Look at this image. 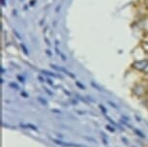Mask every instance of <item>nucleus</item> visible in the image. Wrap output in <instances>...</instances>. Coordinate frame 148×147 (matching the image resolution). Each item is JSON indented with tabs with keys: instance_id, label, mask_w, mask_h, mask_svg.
<instances>
[{
	"instance_id": "1",
	"label": "nucleus",
	"mask_w": 148,
	"mask_h": 147,
	"mask_svg": "<svg viewBox=\"0 0 148 147\" xmlns=\"http://www.w3.org/2000/svg\"><path fill=\"white\" fill-rule=\"evenodd\" d=\"M49 139L51 141H53L55 144L63 147H85L83 145H80V144H77V143H73V142H64V141L60 140V139H56V138H52L49 137Z\"/></svg>"
},
{
	"instance_id": "2",
	"label": "nucleus",
	"mask_w": 148,
	"mask_h": 147,
	"mask_svg": "<svg viewBox=\"0 0 148 147\" xmlns=\"http://www.w3.org/2000/svg\"><path fill=\"white\" fill-rule=\"evenodd\" d=\"M147 65H148V60H139V61H136V62L134 63L133 68L138 71L144 72V70L147 67Z\"/></svg>"
},
{
	"instance_id": "3",
	"label": "nucleus",
	"mask_w": 148,
	"mask_h": 147,
	"mask_svg": "<svg viewBox=\"0 0 148 147\" xmlns=\"http://www.w3.org/2000/svg\"><path fill=\"white\" fill-rule=\"evenodd\" d=\"M51 67L52 69H54V70H56V71H59V72H62V73H65L67 76H69L70 77H72V79H76V76H75V75H73L71 72H69L68 70H66L65 68L59 67V66H57V65H55V64H51Z\"/></svg>"
},
{
	"instance_id": "4",
	"label": "nucleus",
	"mask_w": 148,
	"mask_h": 147,
	"mask_svg": "<svg viewBox=\"0 0 148 147\" xmlns=\"http://www.w3.org/2000/svg\"><path fill=\"white\" fill-rule=\"evenodd\" d=\"M19 127H21V129H24V130L28 129V130H32V131H34V132H38L39 131L37 126H35V125H33V124H30V123H26V124L19 123Z\"/></svg>"
},
{
	"instance_id": "5",
	"label": "nucleus",
	"mask_w": 148,
	"mask_h": 147,
	"mask_svg": "<svg viewBox=\"0 0 148 147\" xmlns=\"http://www.w3.org/2000/svg\"><path fill=\"white\" fill-rule=\"evenodd\" d=\"M105 117L107 118V120H108V122H110V123L111 125H112V126L116 127V128H119L120 130H124V129H123V127H120V126H119V124H117L115 121H113L112 119H111V118L110 117V116H108L107 114H105Z\"/></svg>"
},
{
	"instance_id": "6",
	"label": "nucleus",
	"mask_w": 148,
	"mask_h": 147,
	"mask_svg": "<svg viewBox=\"0 0 148 147\" xmlns=\"http://www.w3.org/2000/svg\"><path fill=\"white\" fill-rule=\"evenodd\" d=\"M41 73H43L44 75H46V76H49V77H57V79H62V77L61 76H57V75H55L54 73H52V72H49V71H47V70H42Z\"/></svg>"
},
{
	"instance_id": "7",
	"label": "nucleus",
	"mask_w": 148,
	"mask_h": 147,
	"mask_svg": "<svg viewBox=\"0 0 148 147\" xmlns=\"http://www.w3.org/2000/svg\"><path fill=\"white\" fill-rule=\"evenodd\" d=\"M133 131L135 132V134L138 135V137H140V138H145L146 137V135H145L143 133H142L140 130H138V129H136V128H134L133 129Z\"/></svg>"
},
{
	"instance_id": "8",
	"label": "nucleus",
	"mask_w": 148,
	"mask_h": 147,
	"mask_svg": "<svg viewBox=\"0 0 148 147\" xmlns=\"http://www.w3.org/2000/svg\"><path fill=\"white\" fill-rule=\"evenodd\" d=\"M21 51L23 52L24 55H26V56H29V51H28V49H27V46L24 45L23 43H21Z\"/></svg>"
},
{
	"instance_id": "9",
	"label": "nucleus",
	"mask_w": 148,
	"mask_h": 147,
	"mask_svg": "<svg viewBox=\"0 0 148 147\" xmlns=\"http://www.w3.org/2000/svg\"><path fill=\"white\" fill-rule=\"evenodd\" d=\"M55 52H56V53H57L58 55H59V56H61V58H62V60H63V61H66V60H67L66 55L64 54L62 51H60L57 48H55Z\"/></svg>"
},
{
	"instance_id": "10",
	"label": "nucleus",
	"mask_w": 148,
	"mask_h": 147,
	"mask_svg": "<svg viewBox=\"0 0 148 147\" xmlns=\"http://www.w3.org/2000/svg\"><path fill=\"white\" fill-rule=\"evenodd\" d=\"M37 100L41 103L42 105H43V106H47V100H45L44 98H42L41 96L37 97Z\"/></svg>"
},
{
	"instance_id": "11",
	"label": "nucleus",
	"mask_w": 148,
	"mask_h": 147,
	"mask_svg": "<svg viewBox=\"0 0 148 147\" xmlns=\"http://www.w3.org/2000/svg\"><path fill=\"white\" fill-rule=\"evenodd\" d=\"M9 86L11 87V88H14L15 90H19V86L18 84H16V82H14V81H12V82H10L9 83Z\"/></svg>"
},
{
	"instance_id": "12",
	"label": "nucleus",
	"mask_w": 148,
	"mask_h": 147,
	"mask_svg": "<svg viewBox=\"0 0 148 147\" xmlns=\"http://www.w3.org/2000/svg\"><path fill=\"white\" fill-rule=\"evenodd\" d=\"M106 129H107L108 131H110V133L115 132V128H114V126H111V125H107V126H106Z\"/></svg>"
},
{
	"instance_id": "13",
	"label": "nucleus",
	"mask_w": 148,
	"mask_h": 147,
	"mask_svg": "<svg viewBox=\"0 0 148 147\" xmlns=\"http://www.w3.org/2000/svg\"><path fill=\"white\" fill-rule=\"evenodd\" d=\"M90 84H91V85H92V86H93V87H95V88H96L97 90H100V91H104V90L102 89L101 87L99 86V85L97 84V83H95L94 81H91V82H90Z\"/></svg>"
},
{
	"instance_id": "14",
	"label": "nucleus",
	"mask_w": 148,
	"mask_h": 147,
	"mask_svg": "<svg viewBox=\"0 0 148 147\" xmlns=\"http://www.w3.org/2000/svg\"><path fill=\"white\" fill-rule=\"evenodd\" d=\"M76 85H77V87H79L80 89H83V90L85 89V86H84V85L82 84V83H80L79 81H77V80H76Z\"/></svg>"
},
{
	"instance_id": "15",
	"label": "nucleus",
	"mask_w": 148,
	"mask_h": 147,
	"mask_svg": "<svg viewBox=\"0 0 148 147\" xmlns=\"http://www.w3.org/2000/svg\"><path fill=\"white\" fill-rule=\"evenodd\" d=\"M16 79H18V81H19V82H21V83H24V82H25V79H24V77H21V75H18V76L16 77Z\"/></svg>"
},
{
	"instance_id": "16",
	"label": "nucleus",
	"mask_w": 148,
	"mask_h": 147,
	"mask_svg": "<svg viewBox=\"0 0 148 147\" xmlns=\"http://www.w3.org/2000/svg\"><path fill=\"white\" fill-rule=\"evenodd\" d=\"M108 103L110 104V107H114V109H118V106H117L115 103H113V102H111V101H108Z\"/></svg>"
},
{
	"instance_id": "17",
	"label": "nucleus",
	"mask_w": 148,
	"mask_h": 147,
	"mask_svg": "<svg viewBox=\"0 0 148 147\" xmlns=\"http://www.w3.org/2000/svg\"><path fill=\"white\" fill-rule=\"evenodd\" d=\"M99 109L102 110V112L104 113V114H106V113H107V109H105V107L103 106V105H99Z\"/></svg>"
},
{
	"instance_id": "18",
	"label": "nucleus",
	"mask_w": 148,
	"mask_h": 147,
	"mask_svg": "<svg viewBox=\"0 0 148 147\" xmlns=\"http://www.w3.org/2000/svg\"><path fill=\"white\" fill-rule=\"evenodd\" d=\"M46 81H47V83H49V84L51 85V86H53V85H54V82L52 81V80H51V79H49V77H47V80H46Z\"/></svg>"
},
{
	"instance_id": "19",
	"label": "nucleus",
	"mask_w": 148,
	"mask_h": 147,
	"mask_svg": "<svg viewBox=\"0 0 148 147\" xmlns=\"http://www.w3.org/2000/svg\"><path fill=\"white\" fill-rule=\"evenodd\" d=\"M44 90L46 91V92H47V94H49V95H51V96H53V93H52L51 91L49 89V88H47V87H44Z\"/></svg>"
},
{
	"instance_id": "20",
	"label": "nucleus",
	"mask_w": 148,
	"mask_h": 147,
	"mask_svg": "<svg viewBox=\"0 0 148 147\" xmlns=\"http://www.w3.org/2000/svg\"><path fill=\"white\" fill-rule=\"evenodd\" d=\"M13 32H14V33H15L16 37V38H18V39H19V40H21V36H19V33H18V31H16V29H14V30H13Z\"/></svg>"
},
{
	"instance_id": "21",
	"label": "nucleus",
	"mask_w": 148,
	"mask_h": 147,
	"mask_svg": "<svg viewBox=\"0 0 148 147\" xmlns=\"http://www.w3.org/2000/svg\"><path fill=\"white\" fill-rule=\"evenodd\" d=\"M21 95L22 96V97H23V98H28V94H27L26 92H24V91H21Z\"/></svg>"
},
{
	"instance_id": "22",
	"label": "nucleus",
	"mask_w": 148,
	"mask_h": 147,
	"mask_svg": "<svg viewBox=\"0 0 148 147\" xmlns=\"http://www.w3.org/2000/svg\"><path fill=\"white\" fill-rule=\"evenodd\" d=\"M44 40H45V42H46V44H47V46H51V43H49V40L47 39V37H45L44 38Z\"/></svg>"
},
{
	"instance_id": "23",
	"label": "nucleus",
	"mask_w": 148,
	"mask_h": 147,
	"mask_svg": "<svg viewBox=\"0 0 148 147\" xmlns=\"http://www.w3.org/2000/svg\"><path fill=\"white\" fill-rule=\"evenodd\" d=\"M46 53H47V55H49V57H51V56H52V52H51V51H49V49H46Z\"/></svg>"
},
{
	"instance_id": "24",
	"label": "nucleus",
	"mask_w": 148,
	"mask_h": 147,
	"mask_svg": "<svg viewBox=\"0 0 148 147\" xmlns=\"http://www.w3.org/2000/svg\"><path fill=\"white\" fill-rule=\"evenodd\" d=\"M62 91H63V92H64V93H65V94H66V95H67V96L71 97V93H70V92H69V91H67L66 89H64V88H63V89H62Z\"/></svg>"
},
{
	"instance_id": "25",
	"label": "nucleus",
	"mask_w": 148,
	"mask_h": 147,
	"mask_svg": "<svg viewBox=\"0 0 148 147\" xmlns=\"http://www.w3.org/2000/svg\"><path fill=\"white\" fill-rule=\"evenodd\" d=\"M85 98L88 100V102H92V103H95V100H94V99H92V98H90V96H86Z\"/></svg>"
},
{
	"instance_id": "26",
	"label": "nucleus",
	"mask_w": 148,
	"mask_h": 147,
	"mask_svg": "<svg viewBox=\"0 0 148 147\" xmlns=\"http://www.w3.org/2000/svg\"><path fill=\"white\" fill-rule=\"evenodd\" d=\"M38 79H39V80H40L41 82H46L45 80H47V79H44V77H41V76H39V77H38Z\"/></svg>"
},
{
	"instance_id": "27",
	"label": "nucleus",
	"mask_w": 148,
	"mask_h": 147,
	"mask_svg": "<svg viewBox=\"0 0 148 147\" xmlns=\"http://www.w3.org/2000/svg\"><path fill=\"white\" fill-rule=\"evenodd\" d=\"M51 111H52V112H54V113H61V111H60L59 109H51Z\"/></svg>"
},
{
	"instance_id": "28",
	"label": "nucleus",
	"mask_w": 148,
	"mask_h": 147,
	"mask_svg": "<svg viewBox=\"0 0 148 147\" xmlns=\"http://www.w3.org/2000/svg\"><path fill=\"white\" fill-rule=\"evenodd\" d=\"M61 10V5H58V6L56 7V10H55V12L56 13H59V11Z\"/></svg>"
},
{
	"instance_id": "29",
	"label": "nucleus",
	"mask_w": 148,
	"mask_h": 147,
	"mask_svg": "<svg viewBox=\"0 0 148 147\" xmlns=\"http://www.w3.org/2000/svg\"><path fill=\"white\" fill-rule=\"evenodd\" d=\"M35 3H36V0H31L30 1V6H34Z\"/></svg>"
},
{
	"instance_id": "30",
	"label": "nucleus",
	"mask_w": 148,
	"mask_h": 147,
	"mask_svg": "<svg viewBox=\"0 0 148 147\" xmlns=\"http://www.w3.org/2000/svg\"><path fill=\"white\" fill-rule=\"evenodd\" d=\"M85 138H86V139H88V140H91V141H93V142H96V140H95L94 138H92V137H85Z\"/></svg>"
},
{
	"instance_id": "31",
	"label": "nucleus",
	"mask_w": 148,
	"mask_h": 147,
	"mask_svg": "<svg viewBox=\"0 0 148 147\" xmlns=\"http://www.w3.org/2000/svg\"><path fill=\"white\" fill-rule=\"evenodd\" d=\"M77 114H79V115H83V114H84V112L80 111V110H77Z\"/></svg>"
},
{
	"instance_id": "32",
	"label": "nucleus",
	"mask_w": 148,
	"mask_h": 147,
	"mask_svg": "<svg viewBox=\"0 0 148 147\" xmlns=\"http://www.w3.org/2000/svg\"><path fill=\"white\" fill-rule=\"evenodd\" d=\"M135 118L136 119V121H138V122H140L141 121V119H140V117H138V115H135Z\"/></svg>"
},
{
	"instance_id": "33",
	"label": "nucleus",
	"mask_w": 148,
	"mask_h": 147,
	"mask_svg": "<svg viewBox=\"0 0 148 147\" xmlns=\"http://www.w3.org/2000/svg\"><path fill=\"white\" fill-rule=\"evenodd\" d=\"M1 4H2V6H6V1H5V0H1Z\"/></svg>"
},
{
	"instance_id": "34",
	"label": "nucleus",
	"mask_w": 148,
	"mask_h": 147,
	"mask_svg": "<svg viewBox=\"0 0 148 147\" xmlns=\"http://www.w3.org/2000/svg\"><path fill=\"white\" fill-rule=\"evenodd\" d=\"M72 103L75 105V106H76V105L77 104V100H72Z\"/></svg>"
},
{
	"instance_id": "35",
	"label": "nucleus",
	"mask_w": 148,
	"mask_h": 147,
	"mask_svg": "<svg viewBox=\"0 0 148 147\" xmlns=\"http://www.w3.org/2000/svg\"><path fill=\"white\" fill-rule=\"evenodd\" d=\"M122 140H123V141H125V143H126V144H128V141L126 140V138H124V137H122Z\"/></svg>"
},
{
	"instance_id": "36",
	"label": "nucleus",
	"mask_w": 148,
	"mask_h": 147,
	"mask_svg": "<svg viewBox=\"0 0 148 147\" xmlns=\"http://www.w3.org/2000/svg\"><path fill=\"white\" fill-rule=\"evenodd\" d=\"M1 73H2V74H3V73H5V70H4V69L2 68V67H1Z\"/></svg>"
},
{
	"instance_id": "37",
	"label": "nucleus",
	"mask_w": 148,
	"mask_h": 147,
	"mask_svg": "<svg viewBox=\"0 0 148 147\" xmlns=\"http://www.w3.org/2000/svg\"><path fill=\"white\" fill-rule=\"evenodd\" d=\"M55 45H56V46H58V45H59V42H58L57 40L55 41Z\"/></svg>"
},
{
	"instance_id": "38",
	"label": "nucleus",
	"mask_w": 148,
	"mask_h": 147,
	"mask_svg": "<svg viewBox=\"0 0 148 147\" xmlns=\"http://www.w3.org/2000/svg\"><path fill=\"white\" fill-rule=\"evenodd\" d=\"M146 99H147V101H148V92H147V94H146Z\"/></svg>"
},
{
	"instance_id": "39",
	"label": "nucleus",
	"mask_w": 148,
	"mask_h": 147,
	"mask_svg": "<svg viewBox=\"0 0 148 147\" xmlns=\"http://www.w3.org/2000/svg\"><path fill=\"white\" fill-rule=\"evenodd\" d=\"M146 6L148 7V0H147V1H146Z\"/></svg>"
},
{
	"instance_id": "40",
	"label": "nucleus",
	"mask_w": 148,
	"mask_h": 147,
	"mask_svg": "<svg viewBox=\"0 0 148 147\" xmlns=\"http://www.w3.org/2000/svg\"><path fill=\"white\" fill-rule=\"evenodd\" d=\"M21 1H22V0H21Z\"/></svg>"
},
{
	"instance_id": "41",
	"label": "nucleus",
	"mask_w": 148,
	"mask_h": 147,
	"mask_svg": "<svg viewBox=\"0 0 148 147\" xmlns=\"http://www.w3.org/2000/svg\"><path fill=\"white\" fill-rule=\"evenodd\" d=\"M133 147H135V146H133Z\"/></svg>"
}]
</instances>
